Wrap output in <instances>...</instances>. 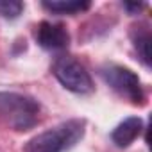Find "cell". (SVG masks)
<instances>
[{
  "instance_id": "cell-10",
  "label": "cell",
  "mask_w": 152,
  "mask_h": 152,
  "mask_svg": "<svg viewBox=\"0 0 152 152\" xmlns=\"http://www.w3.org/2000/svg\"><path fill=\"white\" fill-rule=\"evenodd\" d=\"M143 7H145V4H141V2H134V4H131V2H125V4H124V9H127L131 15H136V13H140Z\"/></svg>"
},
{
  "instance_id": "cell-7",
  "label": "cell",
  "mask_w": 152,
  "mask_h": 152,
  "mask_svg": "<svg viewBox=\"0 0 152 152\" xmlns=\"http://www.w3.org/2000/svg\"><path fill=\"white\" fill-rule=\"evenodd\" d=\"M41 6L57 15H75L90 9L91 4L88 0H43Z\"/></svg>"
},
{
  "instance_id": "cell-6",
  "label": "cell",
  "mask_w": 152,
  "mask_h": 152,
  "mask_svg": "<svg viewBox=\"0 0 152 152\" xmlns=\"http://www.w3.org/2000/svg\"><path fill=\"white\" fill-rule=\"evenodd\" d=\"M141 131H143V120L138 118V116H129L113 129L111 140L116 147L125 148L141 134Z\"/></svg>"
},
{
  "instance_id": "cell-8",
  "label": "cell",
  "mask_w": 152,
  "mask_h": 152,
  "mask_svg": "<svg viewBox=\"0 0 152 152\" xmlns=\"http://www.w3.org/2000/svg\"><path fill=\"white\" fill-rule=\"evenodd\" d=\"M131 39H132V45H134L141 63L145 66H150V31L147 29V25L132 27Z\"/></svg>"
},
{
  "instance_id": "cell-5",
  "label": "cell",
  "mask_w": 152,
  "mask_h": 152,
  "mask_svg": "<svg viewBox=\"0 0 152 152\" xmlns=\"http://www.w3.org/2000/svg\"><path fill=\"white\" fill-rule=\"evenodd\" d=\"M36 41L45 50H64L70 45V34L63 23L41 22L36 27Z\"/></svg>"
},
{
  "instance_id": "cell-4",
  "label": "cell",
  "mask_w": 152,
  "mask_h": 152,
  "mask_svg": "<svg viewBox=\"0 0 152 152\" xmlns=\"http://www.w3.org/2000/svg\"><path fill=\"white\" fill-rule=\"evenodd\" d=\"M54 75L56 79L63 84L72 93L77 95H86L93 91V81L84 64H81L75 57L72 56H59L54 61Z\"/></svg>"
},
{
  "instance_id": "cell-1",
  "label": "cell",
  "mask_w": 152,
  "mask_h": 152,
  "mask_svg": "<svg viewBox=\"0 0 152 152\" xmlns=\"http://www.w3.org/2000/svg\"><path fill=\"white\" fill-rule=\"evenodd\" d=\"M84 127L86 122L79 118L63 122L54 129L32 136L23 147V152H64L83 140Z\"/></svg>"
},
{
  "instance_id": "cell-2",
  "label": "cell",
  "mask_w": 152,
  "mask_h": 152,
  "mask_svg": "<svg viewBox=\"0 0 152 152\" xmlns=\"http://www.w3.org/2000/svg\"><path fill=\"white\" fill-rule=\"evenodd\" d=\"M39 118V104L27 95L0 91V122L13 131H29Z\"/></svg>"
},
{
  "instance_id": "cell-9",
  "label": "cell",
  "mask_w": 152,
  "mask_h": 152,
  "mask_svg": "<svg viewBox=\"0 0 152 152\" xmlns=\"http://www.w3.org/2000/svg\"><path fill=\"white\" fill-rule=\"evenodd\" d=\"M23 2L18 0H0V16L6 20H15L23 13Z\"/></svg>"
},
{
  "instance_id": "cell-3",
  "label": "cell",
  "mask_w": 152,
  "mask_h": 152,
  "mask_svg": "<svg viewBox=\"0 0 152 152\" xmlns=\"http://www.w3.org/2000/svg\"><path fill=\"white\" fill-rule=\"evenodd\" d=\"M100 77L124 99H127L134 106H143L145 104V93L141 88L140 77L129 70L127 66L122 64H104L100 68Z\"/></svg>"
}]
</instances>
